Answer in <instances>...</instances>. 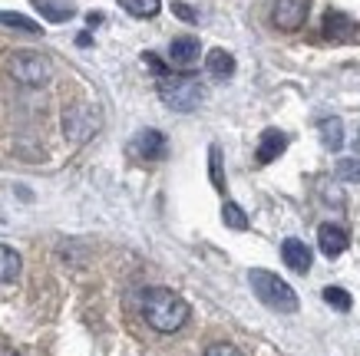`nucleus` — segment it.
<instances>
[{"label":"nucleus","instance_id":"nucleus-21","mask_svg":"<svg viewBox=\"0 0 360 356\" xmlns=\"http://www.w3.org/2000/svg\"><path fill=\"white\" fill-rule=\"evenodd\" d=\"M208 165H212V182H215V188H225V178H221V152H219V145H212L208 149Z\"/></svg>","mask_w":360,"mask_h":356},{"label":"nucleus","instance_id":"nucleus-11","mask_svg":"<svg viewBox=\"0 0 360 356\" xmlns=\"http://www.w3.org/2000/svg\"><path fill=\"white\" fill-rule=\"evenodd\" d=\"M202 53V44H198V37H175L172 44H169V60L175 66H192Z\"/></svg>","mask_w":360,"mask_h":356},{"label":"nucleus","instance_id":"nucleus-20","mask_svg":"<svg viewBox=\"0 0 360 356\" xmlns=\"http://www.w3.org/2000/svg\"><path fill=\"white\" fill-rule=\"evenodd\" d=\"M324 301H328L334 310H340V313H347L350 307H354V301H350V294L344 291V287H324Z\"/></svg>","mask_w":360,"mask_h":356},{"label":"nucleus","instance_id":"nucleus-17","mask_svg":"<svg viewBox=\"0 0 360 356\" xmlns=\"http://www.w3.org/2000/svg\"><path fill=\"white\" fill-rule=\"evenodd\" d=\"M221 221H225V228H231V231H245V228H248V215H245L241 205H235V202H225V205H221Z\"/></svg>","mask_w":360,"mask_h":356},{"label":"nucleus","instance_id":"nucleus-19","mask_svg":"<svg viewBox=\"0 0 360 356\" xmlns=\"http://www.w3.org/2000/svg\"><path fill=\"white\" fill-rule=\"evenodd\" d=\"M324 30H328V37H334V40H344V37L354 30V23H350L344 13H328V20H324Z\"/></svg>","mask_w":360,"mask_h":356},{"label":"nucleus","instance_id":"nucleus-23","mask_svg":"<svg viewBox=\"0 0 360 356\" xmlns=\"http://www.w3.org/2000/svg\"><path fill=\"white\" fill-rule=\"evenodd\" d=\"M205 356H245V353L235 343H212L205 350Z\"/></svg>","mask_w":360,"mask_h":356},{"label":"nucleus","instance_id":"nucleus-26","mask_svg":"<svg viewBox=\"0 0 360 356\" xmlns=\"http://www.w3.org/2000/svg\"><path fill=\"white\" fill-rule=\"evenodd\" d=\"M77 44H79V46H93V37H89V33H79Z\"/></svg>","mask_w":360,"mask_h":356},{"label":"nucleus","instance_id":"nucleus-13","mask_svg":"<svg viewBox=\"0 0 360 356\" xmlns=\"http://www.w3.org/2000/svg\"><path fill=\"white\" fill-rule=\"evenodd\" d=\"M205 70L215 79H229V76H235V56L229 53V50H212V53L205 56Z\"/></svg>","mask_w":360,"mask_h":356},{"label":"nucleus","instance_id":"nucleus-27","mask_svg":"<svg viewBox=\"0 0 360 356\" xmlns=\"http://www.w3.org/2000/svg\"><path fill=\"white\" fill-rule=\"evenodd\" d=\"M0 356H20V353H17L13 346H0Z\"/></svg>","mask_w":360,"mask_h":356},{"label":"nucleus","instance_id":"nucleus-7","mask_svg":"<svg viewBox=\"0 0 360 356\" xmlns=\"http://www.w3.org/2000/svg\"><path fill=\"white\" fill-rule=\"evenodd\" d=\"M347 244H350L347 228L334 225V221H324V225L317 228V248L324 251L328 258H340L347 251Z\"/></svg>","mask_w":360,"mask_h":356},{"label":"nucleus","instance_id":"nucleus-14","mask_svg":"<svg viewBox=\"0 0 360 356\" xmlns=\"http://www.w3.org/2000/svg\"><path fill=\"white\" fill-rule=\"evenodd\" d=\"M33 7L53 23H63L73 17V4H66V0H33Z\"/></svg>","mask_w":360,"mask_h":356},{"label":"nucleus","instance_id":"nucleus-6","mask_svg":"<svg viewBox=\"0 0 360 356\" xmlns=\"http://www.w3.org/2000/svg\"><path fill=\"white\" fill-rule=\"evenodd\" d=\"M307 11H311V0H274L271 20H274V27H278V30L295 33V30H301V27H304Z\"/></svg>","mask_w":360,"mask_h":356},{"label":"nucleus","instance_id":"nucleus-4","mask_svg":"<svg viewBox=\"0 0 360 356\" xmlns=\"http://www.w3.org/2000/svg\"><path fill=\"white\" fill-rule=\"evenodd\" d=\"M103 129V116H99L96 106H89V103H73V106L63 109V136L70 142H89L96 132Z\"/></svg>","mask_w":360,"mask_h":356},{"label":"nucleus","instance_id":"nucleus-24","mask_svg":"<svg viewBox=\"0 0 360 356\" xmlns=\"http://www.w3.org/2000/svg\"><path fill=\"white\" fill-rule=\"evenodd\" d=\"M172 13L179 17V20H186V23H198V13L188 7V4H172Z\"/></svg>","mask_w":360,"mask_h":356},{"label":"nucleus","instance_id":"nucleus-3","mask_svg":"<svg viewBox=\"0 0 360 356\" xmlns=\"http://www.w3.org/2000/svg\"><path fill=\"white\" fill-rule=\"evenodd\" d=\"M159 99L172 112H195L202 106V99H205V86L188 73L159 76Z\"/></svg>","mask_w":360,"mask_h":356},{"label":"nucleus","instance_id":"nucleus-25","mask_svg":"<svg viewBox=\"0 0 360 356\" xmlns=\"http://www.w3.org/2000/svg\"><path fill=\"white\" fill-rule=\"evenodd\" d=\"M142 60H146V66H153V73H155V76H169V66H165L155 53H142Z\"/></svg>","mask_w":360,"mask_h":356},{"label":"nucleus","instance_id":"nucleus-8","mask_svg":"<svg viewBox=\"0 0 360 356\" xmlns=\"http://www.w3.org/2000/svg\"><path fill=\"white\" fill-rule=\"evenodd\" d=\"M281 258H284V264H288V268L295 270V274H307V270H311V264H314L311 248H307L301 237H284Z\"/></svg>","mask_w":360,"mask_h":356},{"label":"nucleus","instance_id":"nucleus-18","mask_svg":"<svg viewBox=\"0 0 360 356\" xmlns=\"http://www.w3.org/2000/svg\"><path fill=\"white\" fill-rule=\"evenodd\" d=\"M0 23L4 27H13V30H23V33H40V23L23 17V13H11V11H0Z\"/></svg>","mask_w":360,"mask_h":356},{"label":"nucleus","instance_id":"nucleus-16","mask_svg":"<svg viewBox=\"0 0 360 356\" xmlns=\"http://www.w3.org/2000/svg\"><path fill=\"white\" fill-rule=\"evenodd\" d=\"M20 274V254L7 244H0V284L4 281H13Z\"/></svg>","mask_w":360,"mask_h":356},{"label":"nucleus","instance_id":"nucleus-5","mask_svg":"<svg viewBox=\"0 0 360 356\" xmlns=\"http://www.w3.org/2000/svg\"><path fill=\"white\" fill-rule=\"evenodd\" d=\"M7 70L17 83L23 86H46L50 76H53V66L44 53H33V50H17V53L7 60Z\"/></svg>","mask_w":360,"mask_h":356},{"label":"nucleus","instance_id":"nucleus-9","mask_svg":"<svg viewBox=\"0 0 360 356\" xmlns=\"http://www.w3.org/2000/svg\"><path fill=\"white\" fill-rule=\"evenodd\" d=\"M165 136L159 129H142L136 139H132V149H136V155H142V159H149V162H155V159H162L165 155Z\"/></svg>","mask_w":360,"mask_h":356},{"label":"nucleus","instance_id":"nucleus-1","mask_svg":"<svg viewBox=\"0 0 360 356\" xmlns=\"http://www.w3.org/2000/svg\"><path fill=\"white\" fill-rule=\"evenodd\" d=\"M142 317L155 334H175L188 324V303L169 287H149L142 294Z\"/></svg>","mask_w":360,"mask_h":356},{"label":"nucleus","instance_id":"nucleus-2","mask_svg":"<svg viewBox=\"0 0 360 356\" xmlns=\"http://www.w3.org/2000/svg\"><path fill=\"white\" fill-rule=\"evenodd\" d=\"M248 281H251V291H255V297H258L264 307H271V310H278V313H295L297 307H301L295 287H291L288 281H281L278 274H271V270H264V268L248 270Z\"/></svg>","mask_w":360,"mask_h":356},{"label":"nucleus","instance_id":"nucleus-22","mask_svg":"<svg viewBox=\"0 0 360 356\" xmlns=\"http://www.w3.org/2000/svg\"><path fill=\"white\" fill-rule=\"evenodd\" d=\"M338 175L344 178V182H360V159H340Z\"/></svg>","mask_w":360,"mask_h":356},{"label":"nucleus","instance_id":"nucleus-15","mask_svg":"<svg viewBox=\"0 0 360 356\" xmlns=\"http://www.w3.org/2000/svg\"><path fill=\"white\" fill-rule=\"evenodd\" d=\"M120 7L129 17H139V20H149L155 13L162 11V0H120Z\"/></svg>","mask_w":360,"mask_h":356},{"label":"nucleus","instance_id":"nucleus-10","mask_svg":"<svg viewBox=\"0 0 360 356\" xmlns=\"http://www.w3.org/2000/svg\"><path fill=\"white\" fill-rule=\"evenodd\" d=\"M284 149H288V136L278 132V129H264L262 142H258V152H255V159H258V165H268V162H274Z\"/></svg>","mask_w":360,"mask_h":356},{"label":"nucleus","instance_id":"nucleus-12","mask_svg":"<svg viewBox=\"0 0 360 356\" xmlns=\"http://www.w3.org/2000/svg\"><path fill=\"white\" fill-rule=\"evenodd\" d=\"M317 132H321V142H324V149L338 152L344 145V122L338 116H328L317 122Z\"/></svg>","mask_w":360,"mask_h":356}]
</instances>
